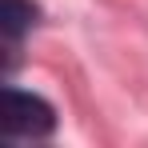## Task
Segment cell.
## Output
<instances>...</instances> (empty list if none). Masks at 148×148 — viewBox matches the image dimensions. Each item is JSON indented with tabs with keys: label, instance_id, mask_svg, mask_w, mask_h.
Returning a JSON list of instances; mask_svg holds the SVG:
<instances>
[{
	"label": "cell",
	"instance_id": "7a4b0ae2",
	"mask_svg": "<svg viewBox=\"0 0 148 148\" xmlns=\"http://www.w3.org/2000/svg\"><path fill=\"white\" fill-rule=\"evenodd\" d=\"M36 20V8L28 4V0H0V28H4V36H20L24 28H32Z\"/></svg>",
	"mask_w": 148,
	"mask_h": 148
},
{
	"label": "cell",
	"instance_id": "6da1fadb",
	"mask_svg": "<svg viewBox=\"0 0 148 148\" xmlns=\"http://www.w3.org/2000/svg\"><path fill=\"white\" fill-rule=\"evenodd\" d=\"M52 124H56V116H52V108L40 96H28V92H16V88L4 92L0 128L8 136H48Z\"/></svg>",
	"mask_w": 148,
	"mask_h": 148
}]
</instances>
